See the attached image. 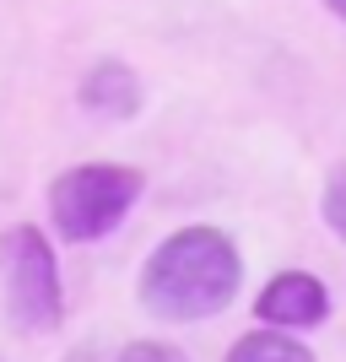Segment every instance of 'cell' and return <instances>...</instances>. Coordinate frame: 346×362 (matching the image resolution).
Here are the masks:
<instances>
[{"mask_svg":"<svg viewBox=\"0 0 346 362\" xmlns=\"http://www.w3.org/2000/svg\"><path fill=\"white\" fill-rule=\"evenodd\" d=\"M243 287V259L217 227H179L141 265V303L168 325H195L222 314Z\"/></svg>","mask_w":346,"mask_h":362,"instance_id":"6da1fadb","label":"cell"},{"mask_svg":"<svg viewBox=\"0 0 346 362\" xmlns=\"http://www.w3.org/2000/svg\"><path fill=\"white\" fill-rule=\"evenodd\" d=\"M141 184H146V179H141L136 168H114V163L65 168L60 179L49 184V216H54V233L71 238V243L108 238L125 216L136 211Z\"/></svg>","mask_w":346,"mask_h":362,"instance_id":"7a4b0ae2","label":"cell"},{"mask_svg":"<svg viewBox=\"0 0 346 362\" xmlns=\"http://www.w3.org/2000/svg\"><path fill=\"white\" fill-rule=\"evenodd\" d=\"M0 281H6V319L22 335H49L65 319V292H60V265L44 233L16 222L0 233Z\"/></svg>","mask_w":346,"mask_h":362,"instance_id":"3957f363","label":"cell"},{"mask_svg":"<svg viewBox=\"0 0 346 362\" xmlns=\"http://www.w3.org/2000/svg\"><path fill=\"white\" fill-rule=\"evenodd\" d=\"M260 325H282V330H314L325 325L330 314V292L325 281L308 271H276L265 287H260V303H255Z\"/></svg>","mask_w":346,"mask_h":362,"instance_id":"277c9868","label":"cell"},{"mask_svg":"<svg viewBox=\"0 0 346 362\" xmlns=\"http://www.w3.org/2000/svg\"><path fill=\"white\" fill-rule=\"evenodd\" d=\"M81 108L92 114H103V119H136L141 108V76L120 60H98L87 76H81V87H76Z\"/></svg>","mask_w":346,"mask_h":362,"instance_id":"5b68a950","label":"cell"},{"mask_svg":"<svg viewBox=\"0 0 346 362\" xmlns=\"http://www.w3.org/2000/svg\"><path fill=\"white\" fill-rule=\"evenodd\" d=\"M222 362H314V351L292 335H282V325H271V330H249L243 341H233V351Z\"/></svg>","mask_w":346,"mask_h":362,"instance_id":"8992f818","label":"cell"},{"mask_svg":"<svg viewBox=\"0 0 346 362\" xmlns=\"http://www.w3.org/2000/svg\"><path fill=\"white\" fill-rule=\"evenodd\" d=\"M319 211H325V227H330L335 238H346V163L330 168V179H325V195H319Z\"/></svg>","mask_w":346,"mask_h":362,"instance_id":"52a82bcc","label":"cell"},{"mask_svg":"<svg viewBox=\"0 0 346 362\" xmlns=\"http://www.w3.org/2000/svg\"><path fill=\"white\" fill-rule=\"evenodd\" d=\"M114 362H190L179 346H168V341H130Z\"/></svg>","mask_w":346,"mask_h":362,"instance_id":"ba28073f","label":"cell"},{"mask_svg":"<svg viewBox=\"0 0 346 362\" xmlns=\"http://www.w3.org/2000/svg\"><path fill=\"white\" fill-rule=\"evenodd\" d=\"M65 362H114V357H103V351H98V346H76V351H71V357H65Z\"/></svg>","mask_w":346,"mask_h":362,"instance_id":"9c48e42d","label":"cell"},{"mask_svg":"<svg viewBox=\"0 0 346 362\" xmlns=\"http://www.w3.org/2000/svg\"><path fill=\"white\" fill-rule=\"evenodd\" d=\"M325 6H330V11L341 16V22H346V0H325Z\"/></svg>","mask_w":346,"mask_h":362,"instance_id":"30bf717a","label":"cell"}]
</instances>
